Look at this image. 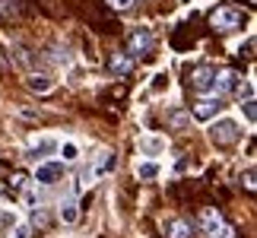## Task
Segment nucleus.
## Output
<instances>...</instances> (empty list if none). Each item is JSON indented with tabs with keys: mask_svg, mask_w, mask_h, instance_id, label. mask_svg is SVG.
<instances>
[{
	"mask_svg": "<svg viewBox=\"0 0 257 238\" xmlns=\"http://www.w3.org/2000/svg\"><path fill=\"white\" fill-rule=\"evenodd\" d=\"M54 156H61L64 165L80 162V159H83V146L76 143V140H61V143H57V153H54Z\"/></svg>",
	"mask_w": 257,
	"mask_h": 238,
	"instance_id": "ddd939ff",
	"label": "nucleus"
},
{
	"mask_svg": "<svg viewBox=\"0 0 257 238\" xmlns=\"http://www.w3.org/2000/svg\"><path fill=\"white\" fill-rule=\"evenodd\" d=\"M57 137L54 134H42V137H32V143H29V150H26V159L29 162H42V159L48 156H54L57 153Z\"/></svg>",
	"mask_w": 257,
	"mask_h": 238,
	"instance_id": "39448f33",
	"label": "nucleus"
},
{
	"mask_svg": "<svg viewBox=\"0 0 257 238\" xmlns=\"http://www.w3.org/2000/svg\"><path fill=\"white\" fill-rule=\"evenodd\" d=\"M187 121H191V114H172V124L175 127H184Z\"/></svg>",
	"mask_w": 257,
	"mask_h": 238,
	"instance_id": "bb28decb",
	"label": "nucleus"
},
{
	"mask_svg": "<svg viewBox=\"0 0 257 238\" xmlns=\"http://www.w3.org/2000/svg\"><path fill=\"white\" fill-rule=\"evenodd\" d=\"M213 79H216V70L210 64H200L197 70L191 73V86H194V92H200V95H213Z\"/></svg>",
	"mask_w": 257,
	"mask_h": 238,
	"instance_id": "9d476101",
	"label": "nucleus"
},
{
	"mask_svg": "<svg viewBox=\"0 0 257 238\" xmlns=\"http://www.w3.org/2000/svg\"><path fill=\"white\" fill-rule=\"evenodd\" d=\"M238 83H241V76L235 73V70H219L216 73V79H213V95H232L235 89H238Z\"/></svg>",
	"mask_w": 257,
	"mask_h": 238,
	"instance_id": "9b49d317",
	"label": "nucleus"
},
{
	"mask_svg": "<svg viewBox=\"0 0 257 238\" xmlns=\"http://www.w3.org/2000/svg\"><path fill=\"white\" fill-rule=\"evenodd\" d=\"M57 219H61L64 225H76L80 222V206H76L73 200H64L61 206H57Z\"/></svg>",
	"mask_w": 257,
	"mask_h": 238,
	"instance_id": "f3484780",
	"label": "nucleus"
},
{
	"mask_svg": "<svg viewBox=\"0 0 257 238\" xmlns=\"http://www.w3.org/2000/svg\"><path fill=\"white\" fill-rule=\"evenodd\" d=\"M134 175L140 178V181H156V178L162 175V162L159 159H146V156H140L134 162Z\"/></svg>",
	"mask_w": 257,
	"mask_h": 238,
	"instance_id": "f8f14e48",
	"label": "nucleus"
},
{
	"mask_svg": "<svg viewBox=\"0 0 257 238\" xmlns=\"http://www.w3.org/2000/svg\"><path fill=\"white\" fill-rule=\"evenodd\" d=\"M200 232H203L206 238H235V229L222 219L219 210H213V206L200 210Z\"/></svg>",
	"mask_w": 257,
	"mask_h": 238,
	"instance_id": "f03ea898",
	"label": "nucleus"
},
{
	"mask_svg": "<svg viewBox=\"0 0 257 238\" xmlns=\"http://www.w3.org/2000/svg\"><path fill=\"white\" fill-rule=\"evenodd\" d=\"M114 168H117V153L114 150H102L95 156V165L89 168V172L83 175V181H89L92 184L95 178H105V175H114Z\"/></svg>",
	"mask_w": 257,
	"mask_h": 238,
	"instance_id": "0eeeda50",
	"label": "nucleus"
},
{
	"mask_svg": "<svg viewBox=\"0 0 257 238\" xmlns=\"http://www.w3.org/2000/svg\"><path fill=\"white\" fill-rule=\"evenodd\" d=\"M137 150L146 159H159V156L169 153V137H162L156 131H146V134H140V140H137Z\"/></svg>",
	"mask_w": 257,
	"mask_h": 238,
	"instance_id": "20e7f679",
	"label": "nucleus"
},
{
	"mask_svg": "<svg viewBox=\"0 0 257 238\" xmlns=\"http://www.w3.org/2000/svg\"><path fill=\"white\" fill-rule=\"evenodd\" d=\"M108 4H111V7L117 10V13H127V10H131V7L137 4V0H108Z\"/></svg>",
	"mask_w": 257,
	"mask_h": 238,
	"instance_id": "4be33fe9",
	"label": "nucleus"
},
{
	"mask_svg": "<svg viewBox=\"0 0 257 238\" xmlns=\"http://www.w3.org/2000/svg\"><path fill=\"white\" fill-rule=\"evenodd\" d=\"M169 86H172L169 70H156V73H153V79H150V89H146V92H150L153 98H159V95L169 92Z\"/></svg>",
	"mask_w": 257,
	"mask_h": 238,
	"instance_id": "2eb2a0df",
	"label": "nucleus"
},
{
	"mask_svg": "<svg viewBox=\"0 0 257 238\" xmlns=\"http://www.w3.org/2000/svg\"><path fill=\"white\" fill-rule=\"evenodd\" d=\"M51 61H54V64H61V67H67V64H70V54L61 51V48H54V51H51Z\"/></svg>",
	"mask_w": 257,
	"mask_h": 238,
	"instance_id": "412c9836",
	"label": "nucleus"
},
{
	"mask_svg": "<svg viewBox=\"0 0 257 238\" xmlns=\"http://www.w3.org/2000/svg\"><path fill=\"white\" fill-rule=\"evenodd\" d=\"M32 181H35V187H54L57 181H64V162L61 159H42V162H35Z\"/></svg>",
	"mask_w": 257,
	"mask_h": 238,
	"instance_id": "7ed1b4c3",
	"label": "nucleus"
},
{
	"mask_svg": "<svg viewBox=\"0 0 257 238\" xmlns=\"http://www.w3.org/2000/svg\"><path fill=\"white\" fill-rule=\"evenodd\" d=\"M26 86L32 89V92H38V95H48V92H51V89L57 86V79H54V76H48V73H29Z\"/></svg>",
	"mask_w": 257,
	"mask_h": 238,
	"instance_id": "4468645a",
	"label": "nucleus"
},
{
	"mask_svg": "<svg viewBox=\"0 0 257 238\" xmlns=\"http://www.w3.org/2000/svg\"><path fill=\"white\" fill-rule=\"evenodd\" d=\"M206 137H210V143L213 146H235L244 137V131H241V124L235 121V117H219L216 114L213 121H206Z\"/></svg>",
	"mask_w": 257,
	"mask_h": 238,
	"instance_id": "f257e3e1",
	"label": "nucleus"
},
{
	"mask_svg": "<svg viewBox=\"0 0 257 238\" xmlns=\"http://www.w3.org/2000/svg\"><path fill=\"white\" fill-rule=\"evenodd\" d=\"M108 70L114 76H127L134 70V57L131 54H111V61H108Z\"/></svg>",
	"mask_w": 257,
	"mask_h": 238,
	"instance_id": "dca6fc26",
	"label": "nucleus"
},
{
	"mask_svg": "<svg viewBox=\"0 0 257 238\" xmlns=\"http://www.w3.org/2000/svg\"><path fill=\"white\" fill-rule=\"evenodd\" d=\"M244 187H248V191H254V187H257V181H254V165H248V168H244Z\"/></svg>",
	"mask_w": 257,
	"mask_h": 238,
	"instance_id": "5701e85b",
	"label": "nucleus"
},
{
	"mask_svg": "<svg viewBox=\"0 0 257 238\" xmlns=\"http://www.w3.org/2000/svg\"><path fill=\"white\" fill-rule=\"evenodd\" d=\"M222 111V95H200V102H194V121H200V124H206V121H213L216 114Z\"/></svg>",
	"mask_w": 257,
	"mask_h": 238,
	"instance_id": "1a4fd4ad",
	"label": "nucleus"
},
{
	"mask_svg": "<svg viewBox=\"0 0 257 238\" xmlns=\"http://www.w3.org/2000/svg\"><path fill=\"white\" fill-rule=\"evenodd\" d=\"M29 232H32V225H29V222H19L16 229H13V235H10V238H29Z\"/></svg>",
	"mask_w": 257,
	"mask_h": 238,
	"instance_id": "b1692460",
	"label": "nucleus"
},
{
	"mask_svg": "<svg viewBox=\"0 0 257 238\" xmlns=\"http://www.w3.org/2000/svg\"><path fill=\"white\" fill-rule=\"evenodd\" d=\"M254 79H244V86L238 83V89H235V92H238V98H254Z\"/></svg>",
	"mask_w": 257,
	"mask_h": 238,
	"instance_id": "aec40b11",
	"label": "nucleus"
},
{
	"mask_svg": "<svg viewBox=\"0 0 257 238\" xmlns=\"http://www.w3.org/2000/svg\"><path fill=\"white\" fill-rule=\"evenodd\" d=\"M238 111L244 114V124H248V127H254V121H257V111H254V98H241Z\"/></svg>",
	"mask_w": 257,
	"mask_h": 238,
	"instance_id": "6ab92c4d",
	"label": "nucleus"
},
{
	"mask_svg": "<svg viewBox=\"0 0 257 238\" xmlns=\"http://www.w3.org/2000/svg\"><path fill=\"white\" fill-rule=\"evenodd\" d=\"M26 184V175H13V187H23Z\"/></svg>",
	"mask_w": 257,
	"mask_h": 238,
	"instance_id": "c85d7f7f",
	"label": "nucleus"
},
{
	"mask_svg": "<svg viewBox=\"0 0 257 238\" xmlns=\"http://www.w3.org/2000/svg\"><path fill=\"white\" fill-rule=\"evenodd\" d=\"M0 4H4V13L7 16H16V0H0Z\"/></svg>",
	"mask_w": 257,
	"mask_h": 238,
	"instance_id": "a878e982",
	"label": "nucleus"
},
{
	"mask_svg": "<svg viewBox=\"0 0 257 238\" xmlns=\"http://www.w3.org/2000/svg\"><path fill=\"white\" fill-rule=\"evenodd\" d=\"M210 23H213V29H219V32H232V29H238L244 23V10H238V7H219L210 16Z\"/></svg>",
	"mask_w": 257,
	"mask_h": 238,
	"instance_id": "423d86ee",
	"label": "nucleus"
},
{
	"mask_svg": "<svg viewBox=\"0 0 257 238\" xmlns=\"http://www.w3.org/2000/svg\"><path fill=\"white\" fill-rule=\"evenodd\" d=\"M23 200H26V206H35V203H38V194H35V191H26Z\"/></svg>",
	"mask_w": 257,
	"mask_h": 238,
	"instance_id": "cd10ccee",
	"label": "nucleus"
},
{
	"mask_svg": "<svg viewBox=\"0 0 257 238\" xmlns=\"http://www.w3.org/2000/svg\"><path fill=\"white\" fill-rule=\"evenodd\" d=\"M153 45H156V35H153L146 26H137L134 32H131V42H127V54H131V57L150 54V51H153Z\"/></svg>",
	"mask_w": 257,
	"mask_h": 238,
	"instance_id": "6e6552de",
	"label": "nucleus"
},
{
	"mask_svg": "<svg viewBox=\"0 0 257 238\" xmlns=\"http://www.w3.org/2000/svg\"><path fill=\"white\" fill-rule=\"evenodd\" d=\"M32 210H35V206H32ZM45 222H48V213L42 210V206H38V210L32 213V225H45Z\"/></svg>",
	"mask_w": 257,
	"mask_h": 238,
	"instance_id": "393cba45",
	"label": "nucleus"
},
{
	"mask_svg": "<svg viewBox=\"0 0 257 238\" xmlns=\"http://www.w3.org/2000/svg\"><path fill=\"white\" fill-rule=\"evenodd\" d=\"M162 225H165V232H169V238H191V225L184 219H178V216H169Z\"/></svg>",
	"mask_w": 257,
	"mask_h": 238,
	"instance_id": "a211bd4d",
	"label": "nucleus"
}]
</instances>
